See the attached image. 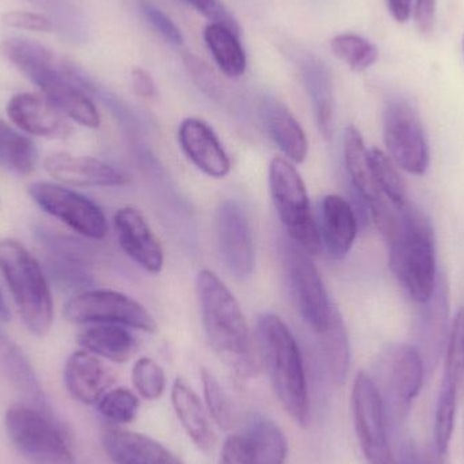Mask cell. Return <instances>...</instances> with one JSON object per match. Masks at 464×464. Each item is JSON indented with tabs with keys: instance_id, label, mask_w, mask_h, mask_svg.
Returning <instances> with one entry per match:
<instances>
[{
	"instance_id": "6da1fadb",
	"label": "cell",
	"mask_w": 464,
	"mask_h": 464,
	"mask_svg": "<svg viewBox=\"0 0 464 464\" xmlns=\"http://www.w3.org/2000/svg\"><path fill=\"white\" fill-rule=\"evenodd\" d=\"M2 52L65 117L82 127H100V113L90 97L94 83L75 64L24 38L5 41Z\"/></svg>"
},
{
	"instance_id": "7a4b0ae2",
	"label": "cell",
	"mask_w": 464,
	"mask_h": 464,
	"mask_svg": "<svg viewBox=\"0 0 464 464\" xmlns=\"http://www.w3.org/2000/svg\"><path fill=\"white\" fill-rule=\"evenodd\" d=\"M389 246L390 269L413 302H428L438 284L435 232L416 207L392 208L381 230Z\"/></svg>"
},
{
	"instance_id": "3957f363",
	"label": "cell",
	"mask_w": 464,
	"mask_h": 464,
	"mask_svg": "<svg viewBox=\"0 0 464 464\" xmlns=\"http://www.w3.org/2000/svg\"><path fill=\"white\" fill-rule=\"evenodd\" d=\"M196 289L209 345L237 375H256L253 340L237 297L214 270L198 272Z\"/></svg>"
},
{
	"instance_id": "277c9868",
	"label": "cell",
	"mask_w": 464,
	"mask_h": 464,
	"mask_svg": "<svg viewBox=\"0 0 464 464\" xmlns=\"http://www.w3.org/2000/svg\"><path fill=\"white\" fill-rule=\"evenodd\" d=\"M258 356L273 392L292 420L305 428L310 420L307 379L296 338L280 316L264 314L256 321Z\"/></svg>"
},
{
	"instance_id": "5b68a950",
	"label": "cell",
	"mask_w": 464,
	"mask_h": 464,
	"mask_svg": "<svg viewBox=\"0 0 464 464\" xmlns=\"http://www.w3.org/2000/svg\"><path fill=\"white\" fill-rule=\"evenodd\" d=\"M0 272L24 326L45 337L53 324V299L37 259L18 240H0Z\"/></svg>"
},
{
	"instance_id": "8992f818",
	"label": "cell",
	"mask_w": 464,
	"mask_h": 464,
	"mask_svg": "<svg viewBox=\"0 0 464 464\" xmlns=\"http://www.w3.org/2000/svg\"><path fill=\"white\" fill-rule=\"evenodd\" d=\"M424 371V360L419 349L409 343H392L379 354L371 378L392 430L408 420L411 406L421 392Z\"/></svg>"
},
{
	"instance_id": "52a82bcc",
	"label": "cell",
	"mask_w": 464,
	"mask_h": 464,
	"mask_svg": "<svg viewBox=\"0 0 464 464\" xmlns=\"http://www.w3.org/2000/svg\"><path fill=\"white\" fill-rule=\"evenodd\" d=\"M269 189L276 212L289 239L316 256L322 242L304 181L292 162L275 157L269 165Z\"/></svg>"
},
{
	"instance_id": "ba28073f",
	"label": "cell",
	"mask_w": 464,
	"mask_h": 464,
	"mask_svg": "<svg viewBox=\"0 0 464 464\" xmlns=\"http://www.w3.org/2000/svg\"><path fill=\"white\" fill-rule=\"evenodd\" d=\"M8 438L32 464H76L67 433L54 416L30 405H15L5 417Z\"/></svg>"
},
{
	"instance_id": "9c48e42d",
	"label": "cell",
	"mask_w": 464,
	"mask_h": 464,
	"mask_svg": "<svg viewBox=\"0 0 464 464\" xmlns=\"http://www.w3.org/2000/svg\"><path fill=\"white\" fill-rule=\"evenodd\" d=\"M278 256L292 302L307 327L321 334L329 324L334 305L330 303L318 267L307 251L289 237L278 240Z\"/></svg>"
},
{
	"instance_id": "30bf717a",
	"label": "cell",
	"mask_w": 464,
	"mask_h": 464,
	"mask_svg": "<svg viewBox=\"0 0 464 464\" xmlns=\"http://www.w3.org/2000/svg\"><path fill=\"white\" fill-rule=\"evenodd\" d=\"M65 318L73 324H111L155 333L157 321L143 304L111 289H89L71 297L64 305Z\"/></svg>"
},
{
	"instance_id": "8fae6325",
	"label": "cell",
	"mask_w": 464,
	"mask_h": 464,
	"mask_svg": "<svg viewBox=\"0 0 464 464\" xmlns=\"http://www.w3.org/2000/svg\"><path fill=\"white\" fill-rule=\"evenodd\" d=\"M351 401L354 430L368 464H398L390 443L389 420L370 373H357Z\"/></svg>"
},
{
	"instance_id": "7c38bea8",
	"label": "cell",
	"mask_w": 464,
	"mask_h": 464,
	"mask_svg": "<svg viewBox=\"0 0 464 464\" xmlns=\"http://www.w3.org/2000/svg\"><path fill=\"white\" fill-rule=\"evenodd\" d=\"M384 143L392 162L406 173L424 176L430 152L421 119L403 100H392L384 111Z\"/></svg>"
},
{
	"instance_id": "4fadbf2b",
	"label": "cell",
	"mask_w": 464,
	"mask_h": 464,
	"mask_svg": "<svg viewBox=\"0 0 464 464\" xmlns=\"http://www.w3.org/2000/svg\"><path fill=\"white\" fill-rule=\"evenodd\" d=\"M30 198L46 214L90 239L101 240L108 234V220L100 206L86 196L52 182H34Z\"/></svg>"
},
{
	"instance_id": "5bb4252c",
	"label": "cell",
	"mask_w": 464,
	"mask_h": 464,
	"mask_svg": "<svg viewBox=\"0 0 464 464\" xmlns=\"http://www.w3.org/2000/svg\"><path fill=\"white\" fill-rule=\"evenodd\" d=\"M215 235L222 261L237 280L253 275L256 248L247 215L237 201L226 200L215 212Z\"/></svg>"
},
{
	"instance_id": "9a60e30c",
	"label": "cell",
	"mask_w": 464,
	"mask_h": 464,
	"mask_svg": "<svg viewBox=\"0 0 464 464\" xmlns=\"http://www.w3.org/2000/svg\"><path fill=\"white\" fill-rule=\"evenodd\" d=\"M343 160L354 189L370 209L376 227H381L392 206L383 200V195L373 179L364 139L353 125H349L343 132Z\"/></svg>"
},
{
	"instance_id": "2e32d148",
	"label": "cell",
	"mask_w": 464,
	"mask_h": 464,
	"mask_svg": "<svg viewBox=\"0 0 464 464\" xmlns=\"http://www.w3.org/2000/svg\"><path fill=\"white\" fill-rule=\"evenodd\" d=\"M114 228L120 246L133 262L147 272L160 273L165 264V254L146 218L139 209L125 207L114 215Z\"/></svg>"
},
{
	"instance_id": "e0dca14e",
	"label": "cell",
	"mask_w": 464,
	"mask_h": 464,
	"mask_svg": "<svg viewBox=\"0 0 464 464\" xmlns=\"http://www.w3.org/2000/svg\"><path fill=\"white\" fill-rule=\"evenodd\" d=\"M179 141L188 160L212 179H225L231 171L230 158L215 130L195 117L179 124Z\"/></svg>"
},
{
	"instance_id": "ac0fdd59",
	"label": "cell",
	"mask_w": 464,
	"mask_h": 464,
	"mask_svg": "<svg viewBox=\"0 0 464 464\" xmlns=\"http://www.w3.org/2000/svg\"><path fill=\"white\" fill-rule=\"evenodd\" d=\"M44 169L52 179L72 187L113 188L128 184V177L113 166L97 158L68 152L49 155L44 160Z\"/></svg>"
},
{
	"instance_id": "d6986e66",
	"label": "cell",
	"mask_w": 464,
	"mask_h": 464,
	"mask_svg": "<svg viewBox=\"0 0 464 464\" xmlns=\"http://www.w3.org/2000/svg\"><path fill=\"white\" fill-rule=\"evenodd\" d=\"M11 121L29 135L38 138L67 139L72 127L44 95L19 92L7 103Z\"/></svg>"
},
{
	"instance_id": "ffe728a7",
	"label": "cell",
	"mask_w": 464,
	"mask_h": 464,
	"mask_svg": "<svg viewBox=\"0 0 464 464\" xmlns=\"http://www.w3.org/2000/svg\"><path fill=\"white\" fill-rule=\"evenodd\" d=\"M114 381L116 376L111 368L84 349L73 352L65 362V387L71 397L83 405H98Z\"/></svg>"
},
{
	"instance_id": "44dd1931",
	"label": "cell",
	"mask_w": 464,
	"mask_h": 464,
	"mask_svg": "<svg viewBox=\"0 0 464 464\" xmlns=\"http://www.w3.org/2000/svg\"><path fill=\"white\" fill-rule=\"evenodd\" d=\"M101 440L114 464H182L165 446L140 433L108 427Z\"/></svg>"
},
{
	"instance_id": "7402d4cb",
	"label": "cell",
	"mask_w": 464,
	"mask_h": 464,
	"mask_svg": "<svg viewBox=\"0 0 464 464\" xmlns=\"http://www.w3.org/2000/svg\"><path fill=\"white\" fill-rule=\"evenodd\" d=\"M419 324V352L428 368L435 367L446 349L447 322L450 315L449 283L439 276L435 292L422 303Z\"/></svg>"
},
{
	"instance_id": "603a6c76",
	"label": "cell",
	"mask_w": 464,
	"mask_h": 464,
	"mask_svg": "<svg viewBox=\"0 0 464 464\" xmlns=\"http://www.w3.org/2000/svg\"><path fill=\"white\" fill-rule=\"evenodd\" d=\"M267 135L292 163H303L308 154V140L302 125L288 106L276 98H266L261 105Z\"/></svg>"
},
{
	"instance_id": "cb8c5ba5",
	"label": "cell",
	"mask_w": 464,
	"mask_h": 464,
	"mask_svg": "<svg viewBox=\"0 0 464 464\" xmlns=\"http://www.w3.org/2000/svg\"><path fill=\"white\" fill-rule=\"evenodd\" d=\"M319 235L332 258L348 256L357 237V218L345 198L329 195L322 200Z\"/></svg>"
},
{
	"instance_id": "d4e9b609",
	"label": "cell",
	"mask_w": 464,
	"mask_h": 464,
	"mask_svg": "<svg viewBox=\"0 0 464 464\" xmlns=\"http://www.w3.org/2000/svg\"><path fill=\"white\" fill-rule=\"evenodd\" d=\"M299 68L303 83L313 105L316 124L324 139L334 130V92L326 65L310 53L300 54Z\"/></svg>"
},
{
	"instance_id": "484cf974",
	"label": "cell",
	"mask_w": 464,
	"mask_h": 464,
	"mask_svg": "<svg viewBox=\"0 0 464 464\" xmlns=\"http://www.w3.org/2000/svg\"><path fill=\"white\" fill-rule=\"evenodd\" d=\"M78 343L84 351L119 364L127 362L136 348L135 338L124 326L111 324L87 327L78 335Z\"/></svg>"
},
{
	"instance_id": "4316f807",
	"label": "cell",
	"mask_w": 464,
	"mask_h": 464,
	"mask_svg": "<svg viewBox=\"0 0 464 464\" xmlns=\"http://www.w3.org/2000/svg\"><path fill=\"white\" fill-rule=\"evenodd\" d=\"M174 411L193 443L200 450H208L214 441L206 411L198 395L184 379H176L171 390Z\"/></svg>"
},
{
	"instance_id": "83f0119b",
	"label": "cell",
	"mask_w": 464,
	"mask_h": 464,
	"mask_svg": "<svg viewBox=\"0 0 464 464\" xmlns=\"http://www.w3.org/2000/svg\"><path fill=\"white\" fill-rule=\"evenodd\" d=\"M316 335L319 337V349L327 375L333 383H345L351 365V346L343 316L337 308H333L329 324L324 332Z\"/></svg>"
},
{
	"instance_id": "f1b7e54d",
	"label": "cell",
	"mask_w": 464,
	"mask_h": 464,
	"mask_svg": "<svg viewBox=\"0 0 464 464\" xmlns=\"http://www.w3.org/2000/svg\"><path fill=\"white\" fill-rule=\"evenodd\" d=\"M204 40L218 67L228 78H239L247 67L239 34L225 24L211 22L204 30Z\"/></svg>"
},
{
	"instance_id": "f546056e",
	"label": "cell",
	"mask_w": 464,
	"mask_h": 464,
	"mask_svg": "<svg viewBox=\"0 0 464 464\" xmlns=\"http://www.w3.org/2000/svg\"><path fill=\"white\" fill-rule=\"evenodd\" d=\"M254 464H284L288 441L281 428L272 420L256 417L245 433Z\"/></svg>"
},
{
	"instance_id": "4dcf8cb0",
	"label": "cell",
	"mask_w": 464,
	"mask_h": 464,
	"mask_svg": "<svg viewBox=\"0 0 464 464\" xmlns=\"http://www.w3.org/2000/svg\"><path fill=\"white\" fill-rule=\"evenodd\" d=\"M0 367L5 371V375L15 383V386L29 397L34 408L53 416V413L49 411L43 390H41L40 383H38L29 362L24 359L18 346L14 345L3 333H0Z\"/></svg>"
},
{
	"instance_id": "1f68e13d",
	"label": "cell",
	"mask_w": 464,
	"mask_h": 464,
	"mask_svg": "<svg viewBox=\"0 0 464 464\" xmlns=\"http://www.w3.org/2000/svg\"><path fill=\"white\" fill-rule=\"evenodd\" d=\"M37 160L34 143L0 119V163L14 173L27 176L34 171Z\"/></svg>"
},
{
	"instance_id": "d6a6232c",
	"label": "cell",
	"mask_w": 464,
	"mask_h": 464,
	"mask_svg": "<svg viewBox=\"0 0 464 464\" xmlns=\"http://www.w3.org/2000/svg\"><path fill=\"white\" fill-rule=\"evenodd\" d=\"M459 395V387L454 379L443 375L435 411V450L443 458L449 452L454 433Z\"/></svg>"
},
{
	"instance_id": "836d02e7",
	"label": "cell",
	"mask_w": 464,
	"mask_h": 464,
	"mask_svg": "<svg viewBox=\"0 0 464 464\" xmlns=\"http://www.w3.org/2000/svg\"><path fill=\"white\" fill-rule=\"evenodd\" d=\"M368 158H370L373 179L382 195L395 208H403L409 203L408 189H406L405 179L398 171V166L392 162L389 155L379 149L368 150Z\"/></svg>"
},
{
	"instance_id": "e575fe53",
	"label": "cell",
	"mask_w": 464,
	"mask_h": 464,
	"mask_svg": "<svg viewBox=\"0 0 464 464\" xmlns=\"http://www.w3.org/2000/svg\"><path fill=\"white\" fill-rule=\"evenodd\" d=\"M43 11L63 37L71 41H83L87 34L86 19L72 0H26Z\"/></svg>"
},
{
	"instance_id": "d590c367",
	"label": "cell",
	"mask_w": 464,
	"mask_h": 464,
	"mask_svg": "<svg viewBox=\"0 0 464 464\" xmlns=\"http://www.w3.org/2000/svg\"><path fill=\"white\" fill-rule=\"evenodd\" d=\"M332 51L338 59L353 71H365L372 67L378 60L379 52L367 38L354 33H343L333 38Z\"/></svg>"
},
{
	"instance_id": "8d00e7d4",
	"label": "cell",
	"mask_w": 464,
	"mask_h": 464,
	"mask_svg": "<svg viewBox=\"0 0 464 464\" xmlns=\"http://www.w3.org/2000/svg\"><path fill=\"white\" fill-rule=\"evenodd\" d=\"M98 411L103 419L111 421V424H130L138 416L140 402L139 398L130 390L125 387L109 390L100 402Z\"/></svg>"
},
{
	"instance_id": "74e56055",
	"label": "cell",
	"mask_w": 464,
	"mask_h": 464,
	"mask_svg": "<svg viewBox=\"0 0 464 464\" xmlns=\"http://www.w3.org/2000/svg\"><path fill=\"white\" fill-rule=\"evenodd\" d=\"M200 373L204 398H206L209 414L222 430H230L234 424V411H232L230 398L226 394L225 389L220 386L217 376L208 368H201Z\"/></svg>"
},
{
	"instance_id": "f35d334b",
	"label": "cell",
	"mask_w": 464,
	"mask_h": 464,
	"mask_svg": "<svg viewBox=\"0 0 464 464\" xmlns=\"http://www.w3.org/2000/svg\"><path fill=\"white\" fill-rule=\"evenodd\" d=\"M132 382L136 392L147 401H157L166 389L165 371L150 357H141L133 365Z\"/></svg>"
},
{
	"instance_id": "ab89813d",
	"label": "cell",
	"mask_w": 464,
	"mask_h": 464,
	"mask_svg": "<svg viewBox=\"0 0 464 464\" xmlns=\"http://www.w3.org/2000/svg\"><path fill=\"white\" fill-rule=\"evenodd\" d=\"M444 375L454 379L462 394L464 392V308L457 314L449 341H447Z\"/></svg>"
},
{
	"instance_id": "60d3db41",
	"label": "cell",
	"mask_w": 464,
	"mask_h": 464,
	"mask_svg": "<svg viewBox=\"0 0 464 464\" xmlns=\"http://www.w3.org/2000/svg\"><path fill=\"white\" fill-rule=\"evenodd\" d=\"M140 10L143 13L144 18L154 27V30L160 33L163 40L176 46L184 44V35H182L181 30L171 21L170 16L166 15L160 7L147 2V0H143L140 3Z\"/></svg>"
},
{
	"instance_id": "b9f144b4",
	"label": "cell",
	"mask_w": 464,
	"mask_h": 464,
	"mask_svg": "<svg viewBox=\"0 0 464 464\" xmlns=\"http://www.w3.org/2000/svg\"><path fill=\"white\" fill-rule=\"evenodd\" d=\"M5 24L15 29L30 30V32L49 33L54 29L53 24L44 14L30 13V11H13L3 18Z\"/></svg>"
},
{
	"instance_id": "7bdbcfd3",
	"label": "cell",
	"mask_w": 464,
	"mask_h": 464,
	"mask_svg": "<svg viewBox=\"0 0 464 464\" xmlns=\"http://www.w3.org/2000/svg\"><path fill=\"white\" fill-rule=\"evenodd\" d=\"M182 2L187 3L190 7L203 14L204 16L211 19L212 22L225 24V26L234 30L237 34H239V26H237V21H235L230 11L226 8V5L220 0H182Z\"/></svg>"
},
{
	"instance_id": "ee69618b",
	"label": "cell",
	"mask_w": 464,
	"mask_h": 464,
	"mask_svg": "<svg viewBox=\"0 0 464 464\" xmlns=\"http://www.w3.org/2000/svg\"><path fill=\"white\" fill-rule=\"evenodd\" d=\"M220 464H254L247 440L243 435H231L223 444Z\"/></svg>"
},
{
	"instance_id": "f6af8a7d",
	"label": "cell",
	"mask_w": 464,
	"mask_h": 464,
	"mask_svg": "<svg viewBox=\"0 0 464 464\" xmlns=\"http://www.w3.org/2000/svg\"><path fill=\"white\" fill-rule=\"evenodd\" d=\"M397 454L398 464H444V458L436 452V450L421 451L411 441H403Z\"/></svg>"
},
{
	"instance_id": "bcb514c9",
	"label": "cell",
	"mask_w": 464,
	"mask_h": 464,
	"mask_svg": "<svg viewBox=\"0 0 464 464\" xmlns=\"http://www.w3.org/2000/svg\"><path fill=\"white\" fill-rule=\"evenodd\" d=\"M436 0H416L414 5V22L422 35L432 33L435 26Z\"/></svg>"
},
{
	"instance_id": "7dc6e473",
	"label": "cell",
	"mask_w": 464,
	"mask_h": 464,
	"mask_svg": "<svg viewBox=\"0 0 464 464\" xmlns=\"http://www.w3.org/2000/svg\"><path fill=\"white\" fill-rule=\"evenodd\" d=\"M133 90L139 97L154 98L157 94V86L154 79L143 68H136L132 72Z\"/></svg>"
},
{
	"instance_id": "c3c4849f",
	"label": "cell",
	"mask_w": 464,
	"mask_h": 464,
	"mask_svg": "<svg viewBox=\"0 0 464 464\" xmlns=\"http://www.w3.org/2000/svg\"><path fill=\"white\" fill-rule=\"evenodd\" d=\"M390 13L397 22L408 21L411 14V0H387Z\"/></svg>"
},
{
	"instance_id": "681fc988",
	"label": "cell",
	"mask_w": 464,
	"mask_h": 464,
	"mask_svg": "<svg viewBox=\"0 0 464 464\" xmlns=\"http://www.w3.org/2000/svg\"><path fill=\"white\" fill-rule=\"evenodd\" d=\"M8 318H10V310H8L7 303H5L2 289H0V321H8Z\"/></svg>"
}]
</instances>
